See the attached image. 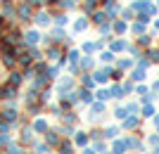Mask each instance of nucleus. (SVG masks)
<instances>
[{"mask_svg":"<svg viewBox=\"0 0 159 154\" xmlns=\"http://www.w3.org/2000/svg\"><path fill=\"white\" fill-rule=\"evenodd\" d=\"M31 21L36 24V29H45L52 24V12H48V10H36L31 17Z\"/></svg>","mask_w":159,"mask_h":154,"instance_id":"f257e3e1","label":"nucleus"},{"mask_svg":"<svg viewBox=\"0 0 159 154\" xmlns=\"http://www.w3.org/2000/svg\"><path fill=\"white\" fill-rule=\"evenodd\" d=\"M40 40H43V33H40L38 29H29L26 33H24V43H26V47H33V45H38Z\"/></svg>","mask_w":159,"mask_h":154,"instance_id":"f03ea898","label":"nucleus"},{"mask_svg":"<svg viewBox=\"0 0 159 154\" xmlns=\"http://www.w3.org/2000/svg\"><path fill=\"white\" fill-rule=\"evenodd\" d=\"M52 24L55 26H66V24H69V17H66L64 10H62V12H52Z\"/></svg>","mask_w":159,"mask_h":154,"instance_id":"7ed1b4c3","label":"nucleus"},{"mask_svg":"<svg viewBox=\"0 0 159 154\" xmlns=\"http://www.w3.org/2000/svg\"><path fill=\"white\" fill-rule=\"evenodd\" d=\"M86 29H88V19H86V17H79V19L74 21V31H76V33L86 31Z\"/></svg>","mask_w":159,"mask_h":154,"instance_id":"20e7f679","label":"nucleus"},{"mask_svg":"<svg viewBox=\"0 0 159 154\" xmlns=\"http://www.w3.org/2000/svg\"><path fill=\"white\" fill-rule=\"evenodd\" d=\"M29 2V7H31L33 12H36V10H43V7H45V0H26Z\"/></svg>","mask_w":159,"mask_h":154,"instance_id":"39448f33","label":"nucleus"},{"mask_svg":"<svg viewBox=\"0 0 159 154\" xmlns=\"http://www.w3.org/2000/svg\"><path fill=\"white\" fill-rule=\"evenodd\" d=\"M93 21L98 24V26H100V24H105V21H107V12H93Z\"/></svg>","mask_w":159,"mask_h":154,"instance_id":"423d86ee","label":"nucleus"},{"mask_svg":"<svg viewBox=\"0 0 159 154\" xmlns=\"http://www.w3.org/2000/svg\"><path fill=\"white\" fill-rule=\"evenodd\" d=\"M48 57H52V59H62V50H60V47H50V50H48Z\"/></svg>","mask_w":159,"mask_h":154,"instance_id":"0eeeda50","label":"nucleus"},{"mask_svg":"<svg viewBox=\"0 0 159 154\" xmlns=\"http://www.w3.org/2000/svg\"><path fill=\"white\" fill-rule=\"evenodd\" d=\"M114 31H116V33H124V31H126V24H124V21H114Z\"/></svg>","mask_w":159,"mask_h":154,"instance_id":"6e6552de","label":"nucleus"},{"mask_svg":"<svg viewBox=\"0 0 159 154\" xmlns=\"http://www.w3.org/2000/svg\"><path fill=\"white\" fill-rule=\"evenodd\" d=\"M17 83H21V74H17V71H14L12 78H10V86H17Z\"/></svg>","mask_w":159,"mask_h":154,"instance_id":"1a4fd4ad","label":"nucleus"},{"mask_svg":"<svg viewBox=\"0 0 159 154\" xmlns=\"http://www.w3.org/2000/svg\"><path fill=\"white\" fill-rule=\"evenodd\" d=\"M33 128H36V130H45V121H36V123H33Z\"/></svg>","mask_w":159,"mask_h":154,"instance_id":"9d476101","label":"nucleus"},{"mask_svg":"<svg viewBox=\"0 0 159 154\" xmlns=\"http://www.w3.org/2000/svg\"><path fill=\"white\" fill-rule=\"evenodd\" d=\"M57 71H60V67H52L50 71H48V76H52V78H55V76H57Z\"/></svg>","mask_w":159,"mask_h":154,"instance_id":"9b49d317","label":"nucleus"},{"mask_svg":"<svg viewBox=\"0 0 159 154\" xmlns=\"http://www.w3.org/2000/svg\"><path fill=\"white\" fill-rule=\"evenodd\" d=\"M33 149H36V152H38V154H45V145H36V147H33Z\"/></svg>","mask_w":159,"mask_h":154,"instance_id":"f8f14e48","label":"nucleus"},{"mask_svg":"<svg viewBox=\"0 0 159 154\" xmlns=\"http://www.w3.org/2000/svg\"><path fill=\"white\" fill-rule=\"evenodd\" d=\"M5 24H7V19H5V14L0 12V29H5Z\"/></svg>","mask_w":159,"mask_h":154,"instance_id":"ddd939ff","label":"nucleus"},{"mask_svg":"<svg viewBox=\"0 0 159 154\" xmlns=\"http://www.w3.org/2000/svg\"><path fill=\"white\" fill-rule=\"evenodd\" d=\"M48 140H50V142H52V145H55V142H60V138H57V135H52V133H50V135H48Z\"/></svg>","mask_w":159,"mask_h":154,"instance_id":"4468645a","label":"nucleus"},{"mask_svg":"<svg viewBox=\"0 0 159 154\" xmlns=\"http://www.w3.org/2000/svg\"><path fill=\"white\" fill-rule=\"evenodd\" d=\"M69 57H71V62H74V64H76V62H79V52H76V50H74V52L69 55Z\"/></svg>","mask_w":159,"mask_h":154,"instance_id":"2eb2a0df","label":"nucleus"},{"mask_svg":"<svg viewBox=\"0 0 159 154\" xmlns=\"http://www.w3.org/2000/svg\"><path fill=\"white\" fill-rule=\"evenodd\" d=\"M14 95V88H5V97H12Z\"/></svg>","mask_w":159,"mask_h":154,"instance_id":"dca6fc26","label":"nucleus"},{"mask_svg":"<svg viewBox=\"0 0 159 154\" xmlns=\"http://www.w3.org/2000/svg\"><path fill=\"white\" fill-rule=\"evenodd\" d=\"M7 154H21V149L19 147H10V152H7Z\"/></svg>","mask_w":159,"mask_h":154,"instance_id":"f3484780","label":"nucleus"}]
</instances>
